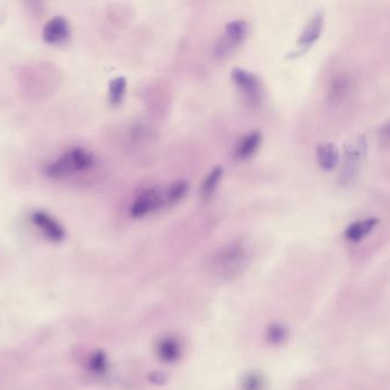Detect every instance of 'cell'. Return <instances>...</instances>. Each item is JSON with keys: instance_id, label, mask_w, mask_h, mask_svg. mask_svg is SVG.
Instances as JSON below:
<instances>
[{"instance_id": "cell-7", "label": "cell", "mask_w": 390, "mask_h": 390, "mask_svg": "<svg viewBox=\"0 0 390 390\" xmlns=\"http://www.w3.org/2000/svg\"><path fill=\"white\" fill-rule=\"evenodd\" d=\"M324 13L322 11L316 12L311 18H310L304 30L301 33L299 37L298 46L302 50H307L310 46H313L319 37L322 35L323 29H324Z\"/></svg>"}, {"instance_id": "cell-13", "label": "cell", "mask_w": 390, "mask_h": 390, "mask_svg": "<svg viewBox=\"0 0 390 390\" xmlns=\"http://www.w3.org/2000/svg\"><path fill=\"white\" fill-rule=\"evenodd\" d=\"M127 81L124 77H117L109 84L108 98L113 105H120L125 98Z\"/></svg>"}, {"instance_id": "cell-15", "label": "cell", "mask_w": 390, "mask_h": 390, "mask_svg": "<svg viewBox=\"0 0 390 390\" xmlns=\"http://www.w3.org/2000/svg\"><path fill=\"white\" fill-rule=\"evenodd\" d=\"M348 85L349 81L345 76H338L331 85V94L335 98L345 96V93L348 91Z\"/></svg>"}, {"instance_id": "cell-2", "label": "cell", "mask_w": 390, "mask_h": 390, "mask_svg": "<svg viewBox=\"0 0 390 390\" xmlns=\"http://www.w3.org/2000/svg\"><path fill=\"white\" fill-rule=\"evenodd\" d=\"M367 143L365 137H360L345 147V159L340 174V183L348 185L355 180L364 157L367 156Z\"/></svg>"}, {"instance_id": "cell-14", "label": "cell", "mask_w": 390, "mask_h": 390, "mask_svg": "<svg viewBox=\"0 0 390 390\" xmlns=\"http://www.w3.org/2000/svg\"><path fill=\"white\" fill-rule=\"evenodd\" d=\"M188 183L185 181L174 182L172 185L167 188L165 193L166 204L178 203L188 193Z\"/></svg>"}, {"instance_id": "cell-6", "label": "cell", "mask_w": 390, "mask_h": 390, "mask_svg": "<svg viewBox=\"0 0 390 390\" xmlns=\"http://www.w3.org/2000/svg\"><path fill=\"white\" fill-rule=\"evenodd\" d=\"M70 36V25L62 16L51 18L42 29V39L50 45H57L66 42Z\"/></svg>"}, {"instance_id": "cell-12", "label": "cell", "mask_w": 390, "mask_h": 390, "mask_svg": "<svg viewBox=\"0 0 390 390\" xmlns=\"http://www.w3.org/2000/svg\"><path fill=\"white\" fill-rule=\"evenodd\" d=\"M222 176H224V168L221 166H214L210 171L202 185V196L204 200H209L214 195Z\"/></svg>"}, {"instance_id": "cell-10", "label": "cell", "mask_w": 390, "mask_h": 390, "mask_svg": "<svg viewBox=\"0 0 390 390\" xmlns=\"http://www.w3.org/2000/svg\"><path fill=\"white\" fill-rule=\"evenodd\" d=\"M263 141V135L259 131H252L248 134L241 137L239 141L237 149H236V157L241 161L248 159L259 149L260 144Z\"/></svg>"}, {"instance_id": "cell-9", "label": "cell", "mask_w": 390, "mask_h": 390, "mask_svg": "<svg viewBox=\"0 0 390 390\" xmlns=\"http://www.w3.org/2000/svg\"><path fill=\"white\" fill-rule=\"evenodd\" d=\"M317 154V161L323 171L330 172L333 171L339 164L340 152L337 146L331 142L319 143L316 150Z\"/></svg>"}, {"instance_id": "cell-4", "label": "cell", "mask_w": 390, "mask_h": 390, "mask_svg": "<svg viewBox=\"0 0 390 390\" xmlns=\"http://www.w3.org/2000/svg\"><path fill=\"white\" fill-rule=\"evenodd\" d=\"M166 204L164 190L158 188H148L141 191L133 200L130 213L133 218H142L152 212L161 209Z\"/></svg>"}, {"instance_id": "cell-8", "label": "cell", "mask_w": 390, "mask_h": 390, "mask_svg": "<svg viewBox=\"0 0 390 390\" xmlns=\"http://www.w3.org/2000/svg\"><path fill=\"white\" fill-rule=\"evenodd\" d=\"M31 221L40 231L44 233V235L47 236L48 239L60 241L64 237L63 226L46 212L40 210L33 211L31 213Z\"/></svg>"}, {"instance_id": "cell-11", "label": "cell", "mask_w": 390, "mask_h": 390, "mask_svg": "<svg viewBox=\"0 0 390 390\" xmlns=\"http://www.w3.org/2000/svg\"><path fill=\"white\" fill-rule=\"evenodd\" d=\"M378 224V219L367 218L352 222L345 230V237L352 241H358L369 235Z\"/></svg>"}, {"instance_id": "cell-1", "label": "cell", "mask_w": 390, "mask_h": 390, "mask_svg": "<svg viewBox=\"0 0 390 390\" xmlns=\"http://www.w3.org/2000/svg\"><path fill=\"white\" fill-rule=\"evenodd\" d=\"M96 164V156L84 148H74L44 167L46 176L61 179L75 173L85 172Z\"/></svg>"}, {"instance_id": "cell-5", "label": "cell", "mask_w": 390, "mask_h": 390, "mask_svg": "<svg viewBox=\"0 0 390 390\" xmlns=\"http://www.w3.org/2000/svg\"><path fill=\"white\" fill-rule=\"evenodd\" d=\"M231 79L250 101H260L261 86L259 79L252 72H248L245 69L235 68L231 71Z\"/></svg>"}, {"instance_id": "cell-3", "label": "cell", "mask_w": 390, "mask_h": 390, "mask_svg": "<svg viewBox=\"0 0 390 390\" xmlns=\"http://www.w3.org/2000/svg\"><path fill=\"white\" fill-rule=\"evenodd\" d=\"M248 25L243 20L229 22L224 28V33L217 40L214 45V55L218 57H226L237 46L244 42L248 36Z\"/></svg>"}]
</instances>
